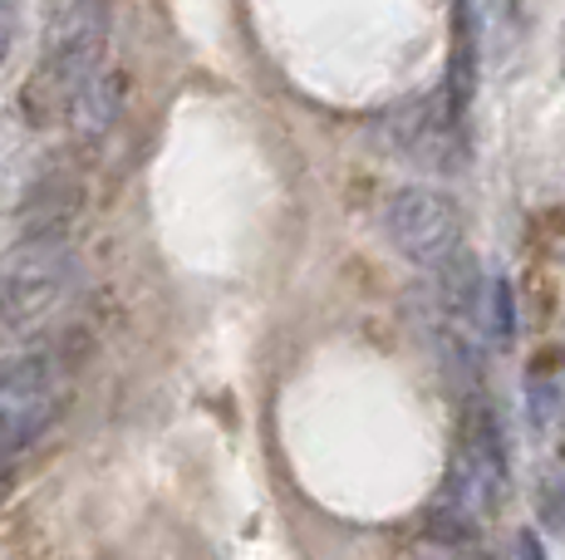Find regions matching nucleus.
<instances>
[{
  "label": "nucleus",
  "instance_id": "nucleus-1",
  "mask_svg": "<svg viewBox=\"0 0 565 560\" xmlns=\"http://www.w3.org/2000/svg\"><path fill=\"white\" fill-rule=\"evenodd\" d=\"M108 40V10L104 6H54L45 25V55H40L35 79L20 94V109L35 128L60 123L64 114L79 109L84 89L99 79V55Z\"/></svg>",
  "mask_w": 565,
  "mask_h": 560
},
{
  "label": "nucleus",
  "instance_id": "nucleus-2",
  "mask_svg": "<svg viewBox=\"0 0 565 560\" xmlns=\"http://www.w3.org/2000/svg\"><path fill=\"white\" fill-rule=\"evenodd\" d=\"M79 286V256L70 241H20L0 261V340L45 330Z\"/></svg>",
  "mask_w": 565,
  "mask_h": 560
},
{
  "label": "nucleus",
  "instance_id": "nucleus-3",
  "mask_svg": "<svg viewBox=\"0 0 565 560\" xmlns=\"http://www.w3.org/2000/svg\"><path fill=\"white\" fill-rule=\"evenodd\" d=\"M384 236L398 256L423 271H443L462 246V212L438 187H398L384 202Z\"/></svg>",
  "mask_w": 565,
  "mask_h": 560
},
{
  "label": "nucleus",
  "instance_id": "nucleus-4",
  "mask_svg": "<svg viewBox=\"0 0 565 560\" xmlns=\"http://www.w3.org/2000/svg\"><path fill=\"white\" fill-rule=\"evenodd\" d=\"M507 482H512V457H507L502 418L487 403H472V413L462 418L458 457H452L448 482H443V502L462 506L472 516H492L507 497Z\"/></svg>",
  "mask_w": 565,
  "mask_h": 560
},
{
  "label": "nucleus",
  "instance_id": "nucleus-5",
  "mask_svg": "<svg viewBox=\"0 0 565 560\" xmlns=\"http://www.w3.org/2000/svg\"><path fill=\"white\" fill-rule=\"evenodd\" d=\"M462 118L452 114L448 94H423V99L404 104L388 118V143L404 163H418L428 172H458L467 163V138H462Z\"/></svg>",
  "mask_w": 565,
  "mask_h": 560
},
{
  "label": "nucleus",
  "instance_id": "nucleus-6",
  "mask_svg": "<svg viewBox=\"0 0 565 560\" xmlns=\"http://www.w3.org/2000/svg\"><path fill=\"white\" fill-rule=\"evenodd\" d=\"M443 94H448L452 114L467 123L477 99V10L458 6L452 10V50H448V79H443Z\"/></svg>",
  "mask_w": 565,
  "mask_h": 560
},
{
  "label": "nucleus",
  "instance_id": "nucleus-7",
  "mask_svg": "<svg viewBox=\"0 0 565 560\" xmlns=\"http://www.w3.org/2000/svg\"><path fill=\"white\" fill-rule=\"evenodd\" d=\"M433 276H438V300H443L448 315L487 320V286H492V280L482 276V261H477L472 251H458L443 271H433Z\"/></svg>",
  "mask_w": 565,
  "mask_h": 560
},
{
  "label": "nucleus",
  "instance_id": "nucleus-8",
  "mask_svg": "<svg viewBox=\"0 0 565 560\" xmlns=\"http://www.w3.org/2000/svg\"><path fill=\"white\" fill-rule=\"evenodd\" d=\"M54 374H60V364H54V354H45V349L6 354V359H0V394L6 398H40L54 384Z\"/></svg>",
  "mask_w": 565,
  "mask_h": 560
},
{
  "label": "nucleus",
  "instance_id": "nucleus-9",
  "mask_svg": "<svg viewBox=\"0 0 565 560\" xmlns=\"http://www.w3.org/2000/svg\"><path fill=\"white\" fill-rule=\"evenodd\" d=\"M118 109H124V74H99V79L84 89L79 109H74V123H79L84 138H99V133H108Z\"/></svg>",
  "mask_w": 565,
  "mask_h": 560
},
{
  "label": "nucleus",
  "instance_id": "nucleus-10",
  "mask_svg": "<svg viewBox=\"0 0 565 560\" xmlns=\"http://www.w3.org/2000/svg\"><path fill=\"white\" fill-rule=\"evenodd\" d=\"M423 531H428V541L448 546V551H472L477 541H482V526H477L472 511H462V506L452 502H433L428 511H423Z\"/></svg>",
  "mask_w": 565,
  "mask_h": 560
},
{
  "label": "nucleus",
  "instance_id": "nucleus-11",
  "mask_svg": "<svg viewBox=\"0 0 565 560\" xmlns=\"http://www.w3.org/2000/svg\"><path fill=\"white\" fill-rule=\"evenodd\" d=\"M487 330L502 344L516 340V295L507 276H492V286H487Z\"/></svg>",
  "mask_w": 565,
  "mask_h": 560
},
{
  "label": "nucleus",
  "instance_id": "nucleus-12",
  "mask_svg": "<svg viewBox=\"0 0 565 560\" xmlns=\"http://www.w3.org/2000/svg\"><path fill=\"white\" fill-rule=\"evenodd\" d=\"M536 516L556 541H565V472H546L536 482Z\"/></svg>",
  "mask_w": 565,
  "mask_h": 560
},
{
  "label": "nucleus",
  "instance_id": "nucleus-13",
  "mask_svg": "<svg viewBox=\"0 0 565 560\" xmlns=\"http://www.w3.org/2000/svg\"><path fill=\"white\" fill-rule=\"evenodd\" d=\"M526 413L531 428H551L561 418V384L546 379V374H531L526 379Z\"/></svg>",
  "mask_w": 565,
  "mask_h": 560
},
{
  "label": "nucleus",
  "instance_id": "nucleus-14",
  "mask_svg": "<svg viewBox=\"0 0 565 560\" xmlns=\"http://www.w3.org/2000/svg\"><path fill=\"white\" fill-rule=\"evenodd\" d=\"M516 560H546V546H541L536 531H521L516 536Z\"/></svg>",
  "mask_w": 565,
  "mask_h": 560
},
{
  "label": "nucleus",
  "instance_id": "nucleus-15",
  "mask_svg": "<svg viewBox=\"0 0 565 560\" xmlns=\"http://www.w3.org/2000/svg\"><path fill=\"white\" fill-rule=\"evenodd\" d=\"M6 45H10V10H0V60H6Z\"/></svg>",
  "mask_w": 565,
  "mask_h": 560
},
{
  "label": "nucleus",
  "instance_id": "nucleus-16",
  "mask_svg": "<svg viewBox=\"0 0 565 560\" xmlns=\"http://www.w3.org/2000/svg\"><path fill=\"white\" fill-rule=\"evenodd\" d=\"M6 492H10V467H0V502H6Z\"/></svg>",
  "mask_w": 565,
  "mask_h": 560
},
{
  "label": "nucleus",
  "instance_id": "nucleus-17",
  "mask_svg": "<svg viewBox=\"0 0 565 560\" xmlns=\"http://www.w3.org/2000/svg\"><path fill=\"white\" fill-rule=\"evenodd\" d=\"M0 433H6V413H0Z\"/></svg>",
  "mask_w": 565,
  "mask_h": 560
},
{
  "label": "nucleus",
  "instance_id": "nucleus-18",
  "mask_svg": "<svg viewBox=\"0 0 565 560\" xmlns=\"http://www.w3.org/2000/svg\"><path fill=\"white\" fill-rule=\"evenodd\" d=\"M561 69H565V50H561Z\"/></svg>",
  "mask_w": 565,
  "mask_h": 560
}]
</instances>
